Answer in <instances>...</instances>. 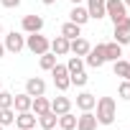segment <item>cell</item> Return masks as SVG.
<instances>
[{
	"label": "cell",
	"instance_id": "d590c367",
	"mask_svg": "<svg viewBox=\"0 0 130 130\" xmlns=\"http://www.w3.org/2000/svg\"><path fill=\"white\" fill-rule=\"evenodd\" d=\"M122 3H125V8H130V0H122Z\"/></svg>",
	"mask_w": 130,
	"mask_h": 130
},
{
	"label": "cell",
	"instance_id": "2e32d148",
	"mask_svg": "<svg viewBox=\"0 0 130 130\" xmlns=\"http://www.w3.org/2000/svg\"><path fill=\"white\" fill-rule=\"evenodd\" d=\"M31 102H33V97H31L28 92H23V94H13V110H15V112H26V110H31Z\"/></svg>",
	"mask_w": 130,
	"mask_h": 130
},
{
	"label": "cell",
	"instance_id": "9a60e30c",
	"mask_svg": "<svg viewBox=\"0 0 130 130\" xmlns=\"http://www.w3.org/2000/svg\"><path fill=\"white\" fill-rule=\"evenodd\" d=\"M69 21L77 23V26H84L89 21V13H87V5H74L72 13H69Z\"/></svg>",
	"mask_w": 130,
	"mask_h": 130
},
{
	"label": "cell",
	"instance_id": "83f0119b",
	"mask_svg": "<svg viewBox=\"0 0 130 130\" xmlns=\"http://www.w3.org/2000/svg\"><path fill=\"white\" fill-rule=\"evenodd\" d=\"M117 94H120V100H130V79H122V82H120Z\"/></svg>",
	"mask_w": 130,
	"mask_h": 130
},
{
	"label": "cell",
	"instance_id": "ab89813d",
	"mask_svg": "<svg viewBox=\"0 0 130 130\" xmlns=\"http://www.w3.org/2000/svg\"><path fill=\"white\" fill-rule=\"evenodd\" d=\"M127 61H130V54H127Z\"/></svg>",
	"mask_w": 130,
	"mask_h": 130
},
{
	"label": "cell",
	"instance_id": "b9f144b4",
	"mask_svg": "<svg viewBox=\"0 0 130 130\" xmlns=\"http://www.w3.org/2000/svg\"><path fill=\"white\" fill-rule=\"evenodd\" d=\"M5 130H8V127H5Z\"/></svg>",
	"mask_w": 130,
	"mask_h": 130
},
{
	"label": "cell",
	"instance_id": "484cf974",
	"mask_svg": "<svg viewBox=\"0 0 130 130\" xmlns=\"http://www.w3.org/2000/svg\"><path fill=\"white\" fill-rule=\"evenodd\" d=\"M67 69H69V74H74V72H82V69H84V59H82V56H69V61H67Z\"/></svg>",
	"mask_w": 130,
	"mask_h": 130
},
{
	"label": "cell",
	"instance_id": "30bf717a",
	"mask_svg": "<svg viewBox=\"0 0 130 130\" xmlns=\"http://www.w3.org/2000/svg\"><path fill=\"white\" fill-rule=\"evenodd\" d=\"M89 48H92V46H89V41H87V38H82V36L69 41V54H74V56H82V59H84Z\"/></svg>",
	"mask_w": 130,
	"mask_h": 130
},
{
	"label": "cell",
	"instance_id": "603a6c76",
	"mask_svg": "<svg viewBox=\"0 0 130 130\" xmlns=\"http://www.w3.org/2000/svg\"><path fill=\"white\" fill-rule=\"evenodd\" d=\"M61 130H77V117L72 115V110L69 112H64V115H59V122H56Z\"/></svg>",
	"mask_w": 130,
	"mask_h": 130
},
{
	"label": "cell",
	"instance_id": "f546056e",
	"mask_svg": "<svg viewBox=\"0 0 130 130\" xmlns=\"http://www.w3.org/2000/svg\"><path fill=\"white\" fill-rule=\"evenodd\" d=\"M115 41L120 46H125V43H130V33L127 31H115Z\"/></svg>",
	"mask_w": 130,
	"mask_h": 130
},
{
	"label": "cell",
	"instance_id": "1f68e13d",
	"mask_svg": "<svg viewBox=\"0 0 130 130\" xmlns=\"http://www.w3.org/2000/svg\"><path fill=\"white\" fill-rule=\"evenodd\" d=\"M0 5H3V8H18L21 0H0Z\"/></svg>",
	"mask_w": 130,
	"mask_h": 130
},
{
	"label": "cell",
	"instance_id": "4316f807",
	"mask_svg": "<svg viewBox=\"0 0 130 130\" xmlns=\"http://www.w3.org/2000/svg\"><path fill=\"white\" fill-rule=\"evenodd\" d=\"M69 79H72V84H77V87H84V84H87V74H84V69L69 74Z\"/></svg>",
	"mask_w": 130,
	"mask_h": 130
},
{
	"label": "cell",
	"instance_id": "5bb4252c",
	"mask_svg": "<svg viewBox=\"0 0 130 130\" xmlns=\"http://www.w3.org/2000/svg\"><path fill=\"white\" fill-rule=\"evenodd\" d=\"M69 110H72V100H69V97L59 94V97H54V100H51V112L64 115V112H69Z\"/></svg>",
	"mask_w": 130,
	"mask_h": 130
},
{
	"label": "cell",
	"instance_id": "f1b7e54d",
	"mask_svg": "<svg viewBox=\"0 0 130 130\" xmlns=\"http://www.w3.org/2000/svg\"><path fill=\"white\" fill-rule=\"evenodd\" d=\"M5 107H13V94L0 89V110H5Z\"/></svg>",
	"mask_w": 130,
	"mask_h": 130
},
{
	"label": "cell",
	"instance_id": "8d00e7d4",
	"mask_svg": "<svg viewBox=\"0 0 130 130\" xmlns=\"http://www.w3.org/2000/svg\"><path fill=\"white\" fill-rule=\"evenodd\" d=\"M0 36H3V26H0Z\"/></svg>",
	"mask_w": 130,
	"mask_h": 130
},
{
	"label": "cell",
	"instance_id": "3957f363",
	"mask_svg": "<svg viewBox=\"0 0 130 130\" xmlns=\"http://www.w3.org/2000/svg\"><path fill=\"white\" fill-rule=\"evenodd\" d=\"M51 77H54V84L59 92H67L72 87V79H69V69H67V64H59L56 61V67L51 69Z\"/></svg>",
	"mask_w": 130,
	"mask_h": 130
},
{
	"label": "cell",
	"instance_id": "7a4b0ae2",
	"mask_svg": "<svg viewBox=\"0 0 130 130\" xmlns=\"http://www.w3.org/2000/svg\"><path fill=\"white\" fill-rule=\"evenodd\" d=\"M26 48H28L31 54L41 56V54L51 51V41H48L46 36H41V33H28V36H26Z\"/></svg>",
	"mask_w": 130,
	"mask_h": 130
},
{
	"label": "cell",
	"instance_id": "44dd1931",
	"mask_svg": "<svg viewBox=\"0 0 130 130\" xmlns=\"http://www.w3.org/2000/svg\"><path fill=\"white\" fill-rule=\"evenodd\" d=\"M56 122H59V115L56 112H43V115H38V125L43 127V130H54L56 127Z\"/></svg>",
	"mask_w": 130,
	"mask_h": 130
},
{
	"label": "cell",
	"instance_id": "ffe728a7",
	"mask_svg": "<svg viewBox=\"0 0 130 130\" xmlns=\"http://www.w3.org/2000/svg\"><path fill=\"white\" fill-rule=\"evenodd\" d=\"M51 110V102L41 94V97H33V102H31V112L33 115H43V112H48Z\"/></svg>",
	"mask_w": 130,
	"mask_h": 130
},
{
	"label": "cell",
	"instance_id": "277c9868",
	"mask_svg": "<svg viewBox=\"0 0 130 130\" xmlns=\"http://www.w3.org/2000/svg\"><path fill=\"white\" fill-rule=\"evenodd\" d=\"M105 61H107V59H105V43L92 46V48L87 51V56H84V64H87V67H92V69H100Z\"/></svg>",
	"mask_w": 130,
	"mask_h": 130
},
{
	"label": "cell",
	"instance_id": "52a82bcc",
	"mask_svg": "<svg viewBox=\"0 0 130 130\" xmlns=\"http://www.w3.org/2000/svg\"><path fill=\"white\" fill-rule=\"evenodd\" d=\"M21 28H23V33H41L43 31V18L41 15H23Z\"/></svg>",
	"mask_w": 130,
	"mask_h": 130
},
{
	"label": "cell",
	"instance_id": "f35d334b",
	"mask_svg": "<svg viewBox=\"0 0 130 130\" xmlns=\"http://www.w3.org/2000/svg\"><path fill=\"white\" fill-rule=\"evenodd\" d=\"M54 130H61V127H54Z\"/></svg>",
	"mask_w": 130,
	"mask_h": 130
},
{
	"label": "cell",
	"instance_id": "60d3db41",
	"mask_svg": "<svg viewBox=\"0 0 130 130\" xmlns=\"http://www.w3.org/2000/svg\"><path fill=\"white\" fill-rule=\"evenodd\" d=\"M0 89H3V84H0Z\"/></svg>",
	"mask_w": 130,
	"mask_h": 130
},
{
	"label": "cell",
	"instance_id": "9c48e42d",
	"mask_svg": "<svg viewBox=\"0 0 130 130\" xmlns=\"http://www.w3.org/2000/svg\"><path fill=\"white\" fill-rule=\"evenodd\" d=\"M97 117H94V112L92 110H87V112H82L79 117H77V130H97Z\"/></svg>",
	"mask_w": 130,
	"mask_h": 130
},
{
	"label": "cell",
	"instance_id": "7402d4cb",
	"mask_svg": "<svg viewBox=\"0 0 130 130\" xmlns=\"http://www.w3.org/2000/svg\"><path fill=\"white\" fill-rule=\"evenodd\" d=\"M38 67H41L43 72H51V69L56 67V54H54V51L41 54V56H38Z\"/></svg>",
	"mask_w": 130,
	"mask_h": 130
},
{
	"label": "cell",
	"instance_id": "6da1fadb",
	"mask_svg": "<svg viewBox=\"0 0 130 130\" xmlns=\"http://www.w3.org/2000/svg\"><path fill=\"white\" fill-rule=\"evenodd\" d=\"M97 122L100 125H112L115 122V117H117V102L112 100V97H100L97 100Z\"/></svg>",
	"mask_w": 130,
	"mask_h": 130
},
{
	"label": "cell",
	"instance_id": "74e56055",
	"mask_svg": "<svg viewBox=\"0 0 130 130\" xmlns=\"http://www.w3.org/2000/svg\"><path fill=\"white\" fill-rule=\"evenodd\" d=\"M0 130H5V127H3V125H0Z\"/></svg>",
	"mask_w": 130,
	"mask_h": 130
},
{
	"label": "cell",
	"instance_id": "d4e9b609",
	"mask_svg": "<svg viewBox=\"0 0 130 130\" xmlns=\"http://www.w3.org/2000/svg\"><path fill=\"white\" fill-rule=\"evenodd\" d=\"M0 125H3V127H10V125H15V110H13V107L0 110Z\"/></svg>",
	"mask_w": 130,
	"mask_h": 130
},
{
	"label": "cell",
	"instance_id": "8992f818",
	"mask_svg": "<svg viewBox=\"0 0 130 130\" xmlns=\"http://www.w3.org/2000/svg\"><path fill=\"white\" fill-rule=\"evenodd\" d=\"M105 13L110 15V21H112V23H117L120 18H125V15H127V8H125L122 0H107V3H105Z\"/></svg>",
	"mask_w": 130,
	"mask_h": 130
},
{
	"label": "cell",
	"instance_id": "cb8c5ba5",
	"mask_svg": "<svg viewBox=\"0 0 130 130\" xmlns=\"http://www.w3.org/2000/svg\"><path fill=\"white\" fill-rule=\"evenodd\" d=\"M61 36H67L69 41H72V38H79V36H82V26H77V23H72V21L64 23V26H61Z\"/></svg>",
	"mask_w": 130,
	"mask_h": 130
},
{
	"label": "cell",
	"instance_id": "ba28073f",
	"mask_svg": "<svg viewBox=\"0 0 130 130\" xmlns=\"http://www.w3.org/2000/svg\"><path fill=\"white\" fill-rule=\"evenodd\" d=\"M36 122H38V115H33L31 110H26V112H18V115H15V127H18V130H33V127H36Z\"/></svg>",
	"mask_w": 130,
	"mask_h": 130
},
{
	"label": "cell",
	"instance_id": "4fadbf2b",
	"mask_svg": "<svg viewBox=\"0 0 130 130\" xmlns=\"http://www.w3.org/2000/svg\"><path fill=\"white\" fill-rule=\"evenodd\" d=\"M94 105H97V97H94L92 92H79V94H77V107H79L82 112L94 110Z\"/></svg>",
	"mask_w": 130,
	"mask_h": 130
},
{
	"label": "cell",
	"instance_id": "8fae6325",
	"mask_svg": "<svg viewBox=\"0 0 130 130\" xmlns=\"http://www.w3.org/2000/svg\"><path fill=\"white\" fill-rule=\"evenodd\" d=\"M26 92H28L31 97H41V94H46V82H43L41 77H31V79L26 82Z\"/></svg>",
	"mask_w": 130,
	"mask_h": 130
},
{
	"label": "cell",
	"instance_id": "e575fe53",
	"mask_svg": "<svg viewBox=\"0 0 130 130\" xmlns=\"http://www.w3.org/2000/svg\"><path fill=\"white\" fill-rule=\"evenodd\" d=\"M84 3V0H72V5H82Z\"/></svg>",
	"mask_w": 130,
	"mask_h": 130
},
{
	"label": "cell",
	"instance_id": "d6a6232c",
	"mask_svg": "<svg viewBox=\"0 0 130 130\" xmlns=\"http://www.w3.org/2000/svg\"><path fill=\"white\" fill-rule=\"evenodd\" d=\"M41 3H43V5H54V3H56V0H41Z\"/></svg>",
	"mask_w": 130,
	"mask_h": 130
},
{
	"label": "cell",
	"instance_id": "d6986e66",
	"mask_svg": "<svg viewBox=\"0 0 130 130\" xmlns=\"http://www.w3.org/2000/svg\"><path fill=\"white\" fill-rule=\"evenodd\" d=\"M112 72H115V77L130 79V61H127V59H117V61H112Z\"/></svg>",
	"mask_w": 130,
	"mask_h": 130
},
{
	"label": "cell",
	"instance_id": "ac0fdd59",
	"mask_svg": "<svg viewBox=\"0 0 130 130\" xmlns=\"http://www.w3.org/2000/svg\"><path fill=\"white\" fill-rule=\"evenodd\" d=\"M105 59H107V61H117V59H122V46H120L117 41L105 43Z\"/></svg>",
	"mask_w": 130,
	"mask_h": 130
},
{
	"label": "cell",
	"instance_id": "e0dca14e",
	"mask_svg": "<svg viewBox=\"0 0 130 130\" xmlns=\"http://www.w3.org/2000/svg\"><path fill=\"white\" fill-rule=\"evenodd\" d=\"M51 51H54L56 56H67V54H69V38H67V36H56V38L51 41Z\"/></svg>",
	"mask_w": 130,
	"mask_h": 130
},
{
	"label": "cell",
	"instance_id": "5b68a950",
	"mask_svg": "<svg viewBox=\"0 0 130 130\" xmlns=\"http://www.w3.org/2000/svg\"><path fill=\"white\" fill-rule=\"evenodd\" d=\"M3 46H5V51H10V54H21V51L26 48V36L18 33V31H10V33L5 36Z\"/></svg>",
	"mask_w": 130,
	"mask_h": 130
},
{
	"label": "cell",
	"instance_id": "836d02e7",
	"mask_svg": "<svg viewBox=\"0 0 130 130\" xmlns=\"http://www.w3.org/2000/svg\"><path fill=\"white\" fill-rule=\"evenodd\" d=\"M3 56H5V46H3V43H0V59H3Z\"/></svg>",
	"mask_w": 130,
	"mask_h": 130
},
{
	"label": "cell",
	"instance_id": "4dcf8cb0",
	"mask_svg": "<svg viewBox=\"0 0 130 130\" xmlns=\"http://www.w3.org/2000/svg\"><path fill=\"white\" fill-rule=\"evenodd\" d=\"M115 31H127V33H130V15L120 18V21L115 23Z\"/></svg>",
	"mask_w": 130,
	"mask_h": 130
},
{
	"label": "cell",
	"instance_id": "7c38bea8",
	"mask_svg": "<svg viewBox=\"0 0 130 130\" xmlns=\"http://www.w3.org/2000/svg\"><path fill=\"white\" fill-rule=\"evenodd\" d=\"M105 3H107V0H87V13H89V18H94V21L105 18V15H107V13H105Z\"/></svg>",
	"mask_w": 130,
	"mask_h": 130
}]
</instances>
